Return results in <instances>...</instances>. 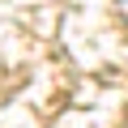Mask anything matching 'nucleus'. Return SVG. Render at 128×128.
Here are the masks:
<instances>
[{
	"instance_id": "nucleus-1",
	"label": "nucleus",
	"mask_w": 128,
	"mask_h": 128,
	"mask_svg": "<svg viewBox=\"0 0 128 128\" xmlns=\"http://www.w3.org/2000/svg\"><path fill=\"white\" fill-rule=\"evenodd\" d=\"M115 4H120V13H124V17H128V0H115Z\"/></svg>"
}]
</instances>
